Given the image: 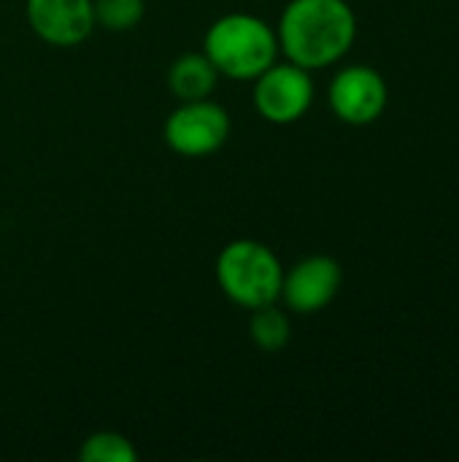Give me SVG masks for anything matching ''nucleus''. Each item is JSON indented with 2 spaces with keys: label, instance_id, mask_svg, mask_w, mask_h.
<instances>
[{
  "label": "nucleus",
  "instance_id": "nucleus-3",
  "mask_svg": "<svg viewBox=\"0 0 459 462\" xmlns=\"http://www.w3.org/2000/svg\"><path fill=\"white\" fill-rule=\"evenodd\" d=\"M214 273L222 295L243 311L279 303L284 265L279 254L257 238H235L222 246Z\"/></svg>",
  "mask_w": 459,
  "mask_h": 462
},
{
  "label": "nucleus",
  "instance_id": "nucleus-8",
  "mask_svg": "<svg viewBox=\"0 0 459 462\" xmlns=\"http://www.w3.org/2000/svg\"><path fill=\"white\" fill-rule=\"evenodd\" d=\"M24 16L35 38L49 46H81L95 32L92 0H24Z\"/></svg>",
  "mask_w": 459,
  "mask_h": 462
},
{
  "label": "nucleus",
  "instance_id": "nucleus-4",
  "mask_svg": "<svg viewBox=\"0 0 459 462\" xmlns=\"http://www.w3.org/2000/svg\"><path fill=\"white\" fill-rule=\"evenodd\" d=\"M230 130L233 122L227 108L206 97L179 103L162 125V138L168 149L176 152L179 157L200 160L216 154L227 143Z\"/></svg>",
  "mask_w": 459,
  "mask_h": 462
},
{
  "label": "nucleus",
  "instance_id": "nucleus-9",
  "mask_svg": "<svg viewBox=\"0 0 459 462\" xmlns=\"http://www.w3.org/2000/svg\"><path fill=\"white\" fill-rule=\"evenodd\" d=\"M219 70L214 68V62L200 51H184L181 57H176L168 68V89L170 95L184 103V100H206L214 95L216 84H219Z\"/></svg>",
  "mask_w": 459,
  "mask_h": 462
},
{
  "label": "nucleus",
  "instance_id": "nucleus-5",
  "mask_svg": "<svg viewBox=\"0 0 459 462\" xmlns=\"http://www.w3.org/2000/svg\"><path fill=\"white\" fill-rule=\"evenodd\" d=\"M252 106L254 111L271 122V125H295L300 122L317 97V84L311 70L284 60V62H273L271 68H265L254 81H252Z\"/></svg>",
  "mask_w": 459,
  "mask_h": 462
},
{
  "label": "nucleus",
  "instance_id": "nucleus-2",
  "mask_svg": "<svg viewBox=\"0 0 459 462\" xmlns=\"http://www.w3.org/2000/svg\"><path fill=\"white\" fill-rule=\"evenodd\" d=\"M203 54L214 62L222 79L254 81L281 51L273 24L249 11H230L208 24Z\"/></svg>",
  "mask_w": 459,
  "mask_h": 462
},
{
  "label": "nucleus",
  "instance_id": "nucleus-10",
  "mask_svg": "<svg viewBox=\"0 0 459 462\" xmlns=\"http://www.w3.org/2000/svg\"><path fill=\"white\" fill-rule=\"evenodd\" d=\"M249 338H252V344L257 349H262L268 355L281 352L289 344V338H292L289 314L279 303L254 309L252 311V319H249Z\"/></svg>",
  "mask_w": 459,
  "mask_h": 462
},
{
  "label": "nucleus",
  "instance_id": "nucleus-11",
  "mask_svg": "<svg viewBox=\"0 0 459 462\" xmlns=\"http://www.w3.org/2000/svg\"><path fill=\"white\" fill-rule=\"evenodd\" d=\"M81 462H138L135 444L116 430H95L78 447Z\"/></svg>",
  "mask_w": 459,
  "mask_h": 462
},
{
  "label": "nucleus",
  "instance_id": "nucleus-6",
  "mask_svg": "<svg viewBox=\"0 0 459 462\" xmlns=\"http://www.w3.org/2000/svg\"><path fill=\"white\" fill-rule=\"evenodd\" d=\"M330 111L352 127H365L381 119L390 103V87L384 76L371 65L341 68L327 87Z\"/></svg>",
  "mask_w": 459,
  "mask_h": 462
},
{
  "label": "nucleus",
  "instance_id": "nucleus-12",
  "mask_svg": "<svg viewBox=\"0 0 459 462\" xmlns=\"http://www.w3.org/2000/svg\"><path fill=\"white\" fill-rule=\"evenodd\" d=\"M95 27L108 32H130L146 16V0H92Z\"/></svg>",
  "mask_w": 459,
  "mask_h": 462
},
{
  "label": "nucleus",
  "instance_id": "nucleus-1",
  "mask_svg": "<svg viewBox=\"0 0 459 462\" xmlns=\"http://www.w3.org/2000/svg\"><path fill=\"white\" fill-rule=\"evenodd\" d=\"M284 60L325 70L341 62L357 41V14L346 0H289L276 24Z\"/></svg>",
  "mask_w": 459,
  "mask_h": 462
},
{
  "label": "nucleus",
  "instance_id": "nucleus-7",
  "mask_svg": "<svg viewBox=\"0 0 459 462\" xmlns=\"http://www.w3.org/2000/svg\"><path fill=\"white\" fill-rule=\"evenodd\" d=\"M341 284H344V268L335 257L308 254L284 271L279 300L287 306V311L311 317L325 311L338 298Z\"/></svg>",
  "mask_w": 459,
  "mask_h": 462
}]
</instances>
